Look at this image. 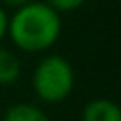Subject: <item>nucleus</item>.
<instances>
[{"label": "nucleus", "instance_id": "obj_4", "mask_svg": "<svg viewBox=\"0 0 121 121\" xmlns=\"http://www.w3.org/2000/svg\"><path fill=\"white\" fill-rule=\"evenodd\" d=\"M2 121H51V119L42 108L30 102H19L6 110Z\"/></svg>", "mask_w": 121, "mask_h": 121}, {"label": "nucleus", "instance_id": "obj_2", "mask_svg": "<svg viewBox=\"0 0 121 121\" xmlns=\"http://www.w3.org/2000/svg\"><path fill=\"white\" fill-rule=\"evenodd\" d=\"M74 68L60 55H45L34 68L32 87L45 104H59L74 91Z\"/></svg>", "mask_w": 121, "mask_h": 121}, {"label": "nucleus", "instance_id": "obj_6", "mask_svg": "<svg viewBox=\"0 0 121 121\" xmlns=\"http://www.w3.org/2000/svg\"><path fill=\"white\" fill-rule=\"evenodd\" d=\"M45 4L53 8L57 13H70V11L79 9L85 4V0H45Z\"/></svg>", "mask_w": 121, "mask_h": 121}, {"label": "nucleus", "instance_id": "obj_7", "mask_svg": "<svg viewBox=\"0 0 121 121\" xmlns=\"http://www.w3.org/2000/svg\"><path fill=\"white\" fill-rule=\"evenodd\" d=\"M6 34H8V13H6V9L0 6V42L4 40Z\"/></svg>", "mask_w": 121, "mask_h": 121}, {"label": "nucleus", "instance_id": "obj_5", "mask_svg": "<svg viewBox=\"0 0 121 121\" xmlns=\"http://www.w3.org/2000/svg\"><path fill=\"white\" fill-rule=\"evenodd\" d=\"M21 76V60L19 57L6 49V47H0V85L2 87H8L11 83H15Z\"/></svg>", "mask_w": 121, "mask_h": 121}, {"label": "nucleus", "instance_id": "obj_8", "mask_svg": "<svg viewBox=\"0 0 121 121\" xmlns=\"http://www.w3.org/2000/svg\"><path fill=\"white\" fill-rule=\"evenodd\" d=\"M28 2H32V0H0V4H2V6L11 8V9H17V8H21V6L28 4Z\"/></svg>", "mask_w": 121, "mask_h": 121}, {"label": "nucleus", "instance_id": "obj_1", "mask_svg": "<svg viewBox=\"0 0 121 121\" xmlns=\"http://www.w3.org/2000/svg\"><path fill=\"white\" fill-rule=\"evenodd\" d=\"M60 13L45 2H28L8 17V36L19 51L42 53L53 47L60 36Z\"/></svg>", "mask_w": 121, "mask_h": 121}, {"label": "nucleus", "instance_id": "obj_3", "mask_svg": "<svg viewBox=\"0 0 121 121\" xmlns=\"http://www.w3.org/2000/svg\"><path fill=\"white\" fill-rule=\"evenodd\" d=\"M81 121H121V110L110 98H93L83 106Z\"/></svg>", "mask_w": 121, "mask_h": 121}]
</instances>
